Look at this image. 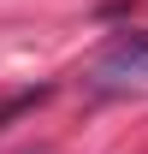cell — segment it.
Returning <instances> with one entry per match:
<instances>
[{"label":"cell","mask_w":148,"mask_h":154,"mask_svg":"<svg viewBox=\"0 0 148 154\" xmlns=\"http://www.w3.org/2000/svg\"><path fill=\"white\" fill-rule=\"evenodd\" d=\"M89 83H95V89H130V83H148V30L119 36L107 54L95 59Z\"/></svg>","instance_id":"6da1fadb"},{"label":"cell","mask_w":148,"mask_h":154,"mask_svg":"<svg viewBox=\"0 0 148 154\" xmlns=\"http://www.w3.org/2000/svg\"><path fill=\"white\" fill-rule=\"evenodd\" d=\"M30 154H42V148H30Z\"/></svg>","instance_id":"7a4b0ae2"}]
</instances>
